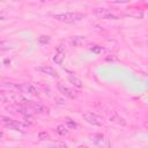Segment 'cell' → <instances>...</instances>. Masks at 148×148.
Segmentation results:
<instances>
[{
  "instance_id": "obj_1",
  "label": "cell",
  "mask_w": 148,
  "mask_h": 148,
  "mask_svg": "<svg viewBox=\"0 0 148 148\" xmlns=\"http://www.w3.org/2000/svg\"><path fill=\"white\" fill-rule=\"evenodd\" d=\"M86 17V14L83 13H77V12H69V13H61V14H56L54 18L60 22L65 23H72V22H77L81 21Z\"/></svg>"
},
{
  "instance_id": "obj_2",
  "label": "cell",
  "mask_w": 148,
  "mask_h": 148,
  "mask_svg": "<svg viewBox=\"0 0 148 148\" xmlns=\"http://www.w3.org/2000/svg\"><path fill=\"white\" fill-rule=\"evenodd\" d=\"M89 138H90V141L99 148H111L110 140L101 133H92L89 135Z\"/></svg>"
},
{
  "instance_id": "obj_3",
  "label": "cell",
  "mask_w": 148,
  "mask_h": 148,
  "mask_svg": "<svg viewBox=\"0 0 148 148\" xmlns=\"http://www.w3.org/2000/svg\"><path fill=\"white\" fill-rule=\"evenodd\" d=\"M0 121L5 126H7V127H9L10 130H14V131H25L29 127L27 124H23V123L17 121V120H13L10 118H1Z\"/></svg>"
},
{
  "instance_id": "obj_4",
  "label": "cell",
  "mask_w": 148,
  "mask_h": 148,
  "mask_svg": "<svg viewBox=\"0 0 148 148\" xmlns=\"http://www.w3.org/2000/svg\"><path fill=\"white\" fill-rule=\"evenodd\" d=\"M82 117H83V119H84L88 124H91V125H94V126H103V125L105 124L104 119H103L101 116H98V114H96V113H94V112H84V113L82 114Z\"/></svg>"
},
{
  "instance_id": "obj_5",
  "label": "cell",
  "mask_w": 148,
  "mask_h": 148,
  "mask_svg": "<svg viewBox=\"0 0 148 148\" xmlns=\"http://www.w3.org/2000/svg\"><path fill=\"white\" fill-rule=\"evenodd\" d=\"M57 88H58L59 92H60L61 95H64L65 97H68V98H72V99L77 97V92H76L75 90H73L72 88L65 86L64 83H60V82H59V83L57 84Z\"/></svg>"
},
{
  "instance_id": "obj_6",
  "label": "cell",
  "mask_w": 148,
  "mask_h": 148,
  "mask_svg": "<svg viewBox=\"0 0 148 148\" xmlns=\"http://www.w3.org/2000/svg\"><path fill=\"white\" fill-rule=\"evenodd\" d=\"M20 91L27 92V94H30V95H38V89L31 83H22V84H20Z\"/></svg>"
},
{
  "instance_id": "obj_7",
  "label": "cell",
  "mask_w": 148,
  "mask_h": 148,
  "mask_svg": "<svg viewBox=\"0 0 148 148\" xmlns=\"http://www.w3.org/2000/svg\"><path fill=\"white\" fill-rule=\"evenodd\" d=\"M36 71H38V72H40L43 74H46V75L53 76V77H58V72L53 67H51V66H46V65L39 66V67L36 68Z\"/></svg>"
},
{
  "instance_id": "obj_8",
  "label": "cell",
  "mask_w": 148,
  "mask_h": 148,
  "mask_svg": "<svg viewBox=\"0 0 148 148\" xmlns=\"http://www.w3.org/2000/svg\"><path fill=\"white\" fill-rule=\"evenodd\" d=\"M0 89L16 92V91H20V84H15L13 82H0Z\"/></svg>"
},
{
  "instance_id": "obj_9",
  "label": "cell",
  "mask_w": 148,
  "mask_h": 148,
  "mask_svg": "<svg viewBox=\"0 0 148 148\" xmlns=\"http://www.w3.org/2000/svg\"><path fill=\"white\" fill-rule=\"evenodd\" d=\"M30 108L34 110V111H36L37 113H42V114H49V112H50V110H49V108H46V106H44V105H40V104H31L30 105Z\"/></svg>"
},
{
  "instance_id": "obj_10",
  "label": "cell",
  "mask_w": 148,
  "mask_h": 148,
  "mask_svg": "<svg viewBox=\"0 0 148 148\" xmlns=\"http://www.w3.org/2000/svg\"><path fill=\"white\" fill-rule=\"evenodd\" d=\"M110 121H112V123H114V124H117V125H121V126H125V125H126L125 119H124L123 117H120L117 112H114V113H112V114L110 116Z\"/></svg>"
},
{
  "instance_id": "obj_11",
  "label": "cell",
  "mask_w": 148,
  "mask_h": 148,
  "mask_svg": "<svg viewBox=\"0 0 148 148\" xmlns=\"http://www.w3.org/2000/svg\"><path fill=\"white\" fill-rule=\"evenodd\" d=\"M13 101L16 102V103H18V104H21V105H23V106H30V105L32 104L31 101L24 98V97L21 96V95H15V96L13 97Z\"/></svg>"
},
{
  "instance_id": "obj_12",
  "label": "cell",
  "mask_w": 148,
  "mask_h": 148,
  "mask_svg": "<svg viewBox=\"0 0 148 148\" xmlns=\"http://www.w3.org/2000/svg\"><path fill=\"white\" fill-rule=\"evenodd\" d=\"M68 81L74 86V87H76V88H82V81L77 77V76H75V75H73V74H69L68 75Z\"/></svg>"
},
{
  "instance_id": "obj_13",
  "label": "cell",
  "mask_w": 148,
  "mask_h": 148,
  "mask_svg": "<svg viewBox=\"0 0 148 148\" xmlns=\"http://www.w3.org/2000/svg\"><path fill=\"white\" fill-rule=\"evenodd\" d=\"M83 39H84V37H82V36H75L69 40V43L72 46H80L83 43Z\"/></svg>"
},
{
  "instance_id": "obj_14",
  "label": "cell",
  "mask_w": 148,
  "mask_h": 148,
  "mask_svg": "<svg viewBox=\"0 0 148 148\" xmlns=\"http://www.w3.org/2000/svg\"><path fill=\"white\" fill-rule=\"evenodd\" d=\"M12 47H13V43L12 42H9V40H1L0 42V52L10 50Z\"/></svg>"
},
{
  "instance_id": "obj_15",
  "label": "cell",
  "mask_w": 148,
  "mask_h": 148,
  "mask_svg": "<svg viewBox=\"0 0 148 148\" xmlns=\"http://www.w3.org/2000/svg\"><path fill=\"white\" fill-rule=\"evenodd\" d=\"M57 132H58V134L65 136V135L68 134V127L66 125H64V124H60V125L57 126Z\"/></svg>"
},
{
  "instance_id": "obj_16",
  "label": "cell",
  "mask_w": 148,
  "mask_h": 148,
  "mask_svg": "<svg viewBox=\"0 0 148 148\" xmlns=\"http://www.w3.org/2000/svg\"><path fill=\"white\" fill-rule=\"evenodd\" d=\"M64 58H65V52H57L56 56L53 57V61H54L56 64H59V65H60V64L62 62Z\"/></svg>"
},
{
  "instance_id": "obj_17",
  "label": "cell",
  "mask_w": 148,
  "mask_h": 148,
  "mask_svg": "<svg viewBox=\"0 0 148 148\" xmlns=\"http://www.w3.org/2000/svg\"><path fill=\"white\" fill-rule=\"evenodd\" d=\"M50 148H68V146L61 141H56V142H52L50 146Z\"/></svg>"
},
{
  "instance_id": "obj_18",
  "label": "cell",
  "mask_w": 148,
  "mask_h": 148,
  "mask_svg": "<svg viewBox=\"0 0 148 148\" xmlns=\"http://www.w3.org/2000/svg\"><path fill=\"white\" fill-rule=\"evenodd\" d=\"M50 36H45V35H42V36H39L38 37V42H39V44H47L49 42H50Z\"/></svg>"
},
{
  "instance_id": "obj_19",
  "label": "cell",
  "mask_w": 148,
  "mask_h": 148,
  "mask_svg": "<svg viewBox=\"0 0 148 148\" xmlns=\"http://www.w3.org/2000/svg\"><path fill=\"white\" fill-rule=\"evenodd\" d=\"M90 51H91V52H94V53H96V54H99V53H102L103 47H102V46H99V45H94V46H91V47H90Z\"/></svg>"
},
{
  "instance_id": "obj_20",
  "label": "cell",
  "mask_w": 148,
  "mask_h": 148,
  "mask_svg": "<svg viewBox=\"0 0 148 148\" xmlns=\"http://www.w3.org/2000/svg\"><path fill=\"white\" fill-rule=\"evenodd\" d=\"M66 125H67L68 128H75V127H76V123L73 121V120L69 119V118H66Z\"/></svg>"
},
{
  "instance_id": "obj_21",
  "label": "cell",
  "mask_w": 148,
  "mask_h": 148,
  "mask_svg": "<svg viewBox=\"0 0 148 148\" xmlns=\"http://www.w3.org/2000/svg\"><path fill=\"white\" fill-rule=\"evenodd\" d=\"M102 17H103V18H106V20H118V18H119L118 16H116V15L111 14L110 12H109V13H106L105 15H103Z\"/></svg>"
},
{
  "instance_id": "obj_22",
  "label": "cell",
  "mask_w": 148,
  "mask_h": 148,
  "mask_svg": "<svg viewBox=\"0 0 148 148\" xmlns=\"http://www.w3.org/2000/svg\"><path fill=\"white\" fill-rule=\"evenodd\" d=\"M38 139L40 141H44V140H47L49 139V134L46 132H39L38 133Z\"/></svg>"
},
{
  "instance_id": "obj_23",
  "label": "cell",
  "mask_w": 148,
  "mask_h": 148,
  "mask_svg": "<svg viewBox=\"0 0 148 148\" xmlns=\"http://www.w3.org/2000/svg\"><path fill=\"white\" fill-rule=\"evenodd\" d=\"M57 52H65V47H64L62 45H59V46L57 47Z\"/></svg>"
},
{
  "instance_id": "obj_24",
  "label": "cell",
  "mask_w": 148,
  "mask_h": 148,
  "mask_svg": "<svg viewBox=\"0 0 148 148\" xmlns=\"http://www.w3.org/2000/svg\"><path fill=\"white\" fill-rule=\"evenodd\" d=\"M76 148H89L88 146H84V145H80V146H77Z\"/></svg>"
},
{
  "instance_id": "obj_25",
  "label": "cell",
  "mask_w": 148,
  "mask_h": 148,
  "mask_svg": "<svg viewBox=\"0 0 148 148\" xmlns=\"http://www.w3.org/2000/svg\"><path fill=\"white\" fill-rule=\"evenodd\" d=\"M0 20H5V17H3V15L0 13Z\"/></svg>"
},
{
  "instance_id": "obj_26",
  "label": "cell",
  "mask_w": 148,
  "mask_h": 148,
  "mask_svg": "<svg viewBox=\"0 0 148 148\" xmlns=\"http://www.w3.org/2000/svg\"><path fill=\"white\" fill-rule=\"evenodd\" d=\"M2 136H3V133L0 131V139H2Z\"/></svg>"
}]
</instances>
